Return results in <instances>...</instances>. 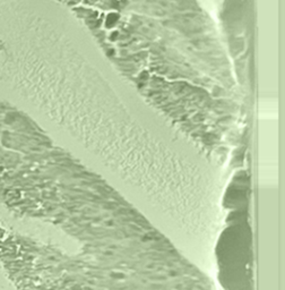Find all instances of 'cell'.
Segmentation results:
<instances>
[{
    "mask_svg": "<svg viewBox=\"0 0 285 290\" xmlns=\"http://www.w3.org/2000/svg\"><path fill=\"white\" fill-rule=\"evenodd\" d=\"M123 77L208 156L241 137V91L215 22L198 0H59Z\"/></svg>",
    "mask_w": 285,
    "mask_h": 290,
    "instance_id": "6da1fadb",
    "label": "cell"
}]
</instances>
